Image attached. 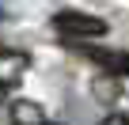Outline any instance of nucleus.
Here are the masks:
<instances>
[{"instance_id": "1", "label": "nucleus", "mask_w": 129, "mask_h": 125, "mask_svg": "<svg viewBox=\"0 0 129 125\" xmlns=\"http://www.w3.org/2000/svg\"><path fill=\"white\" fill-rule=\"evenodd\" d=\"M53 27L61 38H76V42H87V38H103L110 27L106 19L99 15H87V12H57L53 15Z\"/></svg>"}, {"instance_id": "2", "label": "nucleus", "mask_w": 129, "mask_h": 125, "mask_svg": "<svg viewBox=\"0 0 129 125\" xmlns=\"http://www.w3.org/2000/svg\"><path fill=\"white\" fill-rule=\"evenodd\" d=\"M27 68H30V57L27 53H19V49H0V87L23 84Z\"/></svg>"}, {"instance_id": "3", "label": "nucleus", "mask_w": 129, "mask_h": 125, "mask_svg": "<svg viewBox=\"0 0 129 125\" xmlns=\"http://www.w3.org/2000/svg\"><path fill=\"white\" fill-rule=\"evenodd\" d=\"M12 125H46V110L30 99L12 102Z\"/></svg>"}, {"instance_id": "4", "label": "nucleus", "mask_w": 129, "mask_h": 125, "mask_svg": "<svg viewBox=\"0 0 129 125\" xmlns=\"http://www.w3.org/2000/svg\"><path fill=\"white\" fill-rule=\"evenodd\" d=\"M91 61H99V65L114 76H129V53H106V49H84Z\"/></svg>"}, {"instance_id": "5", "label": "nucleus", "mask_w": 129, "mask_h": 125, "mask_svg": "<svg viewBox=\"0 0 129 125\" xmlns=\"http://www.w3.org/2000/svg\"><path fill=\"white\" fill-rule=\"evenodd\" d=\"M103 125H129V117H121V114H114V117H106Z\"/></svg>"}, {"instance_id": "6", "label": "nucleus", "mask_w": 129, "mask_h": 125, "mask_svg": "<svg viewBox=\"0 0 129 125\" xmlns=\"http://www.w3.org/2000/svg\"><path fill=\"white\" fill-rule=\"evenodd\" d=\"M4 15H8V12H4V4H0V19H4Z\"/></svg>"}, {"instance_id": "7", "label": "nucleus", "mask_w": 129, "mask_h": 125, "mask_svg": "<svg viewBox=\"0 0 129 125\" xmlns=\"http://www.w3.org/2000/svg\"><path fill=\"white\" fill-rule=\"evenodd\" d=\"M46 125H61V121H46Z\"/></svg>"}]
</instances>
